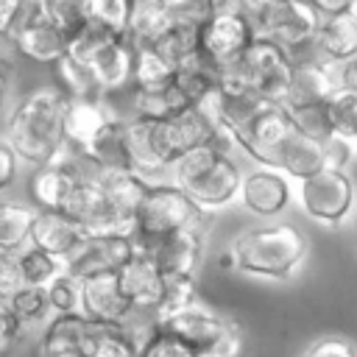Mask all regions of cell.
<instances>
[{"instance_id":"obj_31","label":"cell","mask_w":357,"mask_h":357,"mask_svg":"<svg viewBox=\"0 0 357 357\" xmlns=\"http://www.w3.org/2000/svg\"><path fill=\"white\" fill-rule=\"evenodd\" d=\"M84 354L86 357H139V346L123 324H95V321H89V335H86Z\"/></svg>"},{"instance_id":"obj_44","label":"cell","mask_w":357,"mask_h":357,"mask_svg":"<svg viewBox=\"0 0 357 357\" xmlns=\"http://www.w3.org/2000/svg\"><path fill=\"white\" fill-rule=\"evenodd\" d=\"M45 11H47V20L67 36V42L86 25L84 0H81V3H70V0H45Z\"/></svg>"},{"instance_id":"obj_28","label":"cell","mask_w":357,"mask_h":357,"mask_svg":"<svg viewBox=\"0 0 357 357\" xmlns=\"http://www.w3.org/2000/svg\"><path fill=\"white\" fill-rule=\"evenodd\" d=\"M315 50L321 61H351L357 56V14L349 11L343 17L324 20L315 39Z\"/></svg>"},{"instance_id":"obj_55","label":"cell","mask_w":357,"mask_h":357,"mask_svg":"<svg viewBox=\"0 0 357 357\" xmlns=\"http://www.w3.org/2000/svg\"><path fill=\"white\" fill-rule=\"evenodd\" d=\"M218 265H220L223 271H231V268H234V254H231V248L220 254V259H218Z\"/></svg>"},{"instance_id":"obj_45","label":"cell","mask_w":357,"mask_h":357,"mask_svg":"<svg viewBox=\"0 0 357 357\" xmlns=\"http://www.w3.org/2000/svg\"><path fill=\"white\" fill-rule=\"evenodd\" d=\"M139 357H198L195 349H190L187 343H181L178 337L167 335L162 326L153 332V337L142 346Z\"/></svg>"},{"instance_id":"obj_39","label":"cell","mask_w":357,"mask_h":357,"mask_svg":"<svg viewBox=\"0 0 357 357\" xmlns=\"http://www.w3.org/2000/svg\"><path fill=\"white\" fill-rule=\"evenodd\" d=\"M84 11L89 22L126 39L131 20V0H84Z\"/></svg>"},{"instance_id":"obj_34","label":"cell","mask_w":357,"mask_h":357,"mask_svg":"<svg viewBox=\"0 0 357 357\" xmlns=\"http://www.w3.org/2000/svg\"><path fill=\"white\" fill-rule=\"evenodd\" d=\"M176 64L167 61L159 50H137L134 56V89H156L170 86L176 81Z\"/></svg>"},{"instance_id":"obj_48","label":"cell","mask_w":357,"mask_h":357,"mask_svg":"<svg viewBox=\"0 0 357 357\" xmlns=\"http://www.w3.org/2000/svg\"><path fill=\"white\" fill-rule=\"evenodd\" d=\"M25 326L20 324V318L14 315L8 301H0V357L8 354V349L22 337Z\"/></svg>"},{"instance_id":"obj_7","label":"cell","mask_w":357,"mask_h":357,"mask_svg":"<svg viewBox=\"0 0 357 357\" xmlns=\"http://www.w3.org/2000/svg\"><path fill=\"white\" fill-rule=\"evenodd\" d=\"M64 215H70L81 231L86 234V240H98V237H134V229L128 223H123L103 190V184L95 176H86L75 192L70 195Z\"/></svg>"},{"instance_id":"obj_6","label":"cell","mask_w":357,"mask_h":357,"mask_svg":"<svg viewBox=\"0 0 357 357\" xmlns=\"http://www.w3.org/2000/svg\"><path fill=\"white\" fill-rule=\"evenodd\" d=\"M257 33L243 11V3H215L212 17L198 28V50L218 67L237 61Z\"/></svg>"},{"instance_id":"obj_10","label":"cell","mask_w":357,"mask_h":357,"mask_svg":"<svg viewBox=\"0 0 357 357\" xmlns=\"http://www.w3.org/2000/svg\"><path fill=\"white\" fill-rule=\"evenodd\" d=\"M301 206L318 223H340L354 206V184L346 170H321L301 181Z\"/></svg>"},{"instance_id":"obj_20","label":"cell","mask_w":357,"mask_h":357,"mask_svg":"<svg viewBox=\"0 0 357 357\" xmlns=\"http://www.w3.org/2000/svg\"><path fill=\"white\" fill-rule=\"evenodd\" d=\"M134 307L120 290L117 273L84 279V318L95 324H126Z\"/></svg>"},{"instance_id":"obj_26","label":"cell","mask_w":357,"mask_h":357,"mask_svg":"<svg viewBox=\"0 0 357 357\" xmlns=\"http://www.w3.org/2000/svg\"><path fill=\"white\" fill-rule=\"evenodd\" d=\"M86 335H89V318H84V315H53L45 326V335H42V343H39V357L84 354Z\"/></svg>"},{"instance_id":"obj_41","label":"cell","mask_w":357,"mask_h":357,"mask_svg":"<svg viewBox=\"0 0 357 357\" xmlns=\"http://www.w3.org/2000/svg\"><path fill=\"white\" fill-rule=\"evenodd\" d=\"M117 39H123V36H117V33H112V31H106V28H100V25H95V22L86 20V25L70 39L67 53H70L75 61H81V64L86 67L103 47H109V45L117 42Z\"/></svg>"},{"instance_id":"obj_18","label":"cell","mask_w":357,"mask_h":357,"mask_svg":"<svg viewBox=\"0 0 357 357\" xmlns=\"http://www.w3.org/2000/svg\"><path fill=\"white\" fill-rule=\"evenodd\" d=\"M240 204L259 218L279 215L290 204L287 176L273 167H257V170L245 173L243 187H240Z\"/></svg>"},{"instance_id":"obj_46","label":"cell","mask_w":357,"mask_h":357,"mask_svg":"<svg viewBox=\"0 0 357 357\" xmlns=\"http://www.w3.org/2000/svg\"><path fill=\"white\" fill-rule=\"evenodd\" d=\"M22 287H25V279L20 268V254L0 251V301H11Z\"/></svg>"},{"instance_id":"obj_54","label":"cell","mask_w":357,"mask_h":357,"mask_svg":"<svg viewBox=\"0 0 357 357\" xmlns=\"http://www.w3.org/2000/svg\"><path fill=\"white\" fill-rule=\"evenodd\" d=\"M6 98H8V73L0 67V106L6 103Z\"/></svg>"},{"instance_id":"obj_32","label":"cell","mask_w":357,"mask_h":357,"mask_svg":"<svg viewBox=\"0 0 357 357\" xmlns=\"http://www.w3.org/2000/svg\"><path fill=\"white\" fill-rule=\"evenodd\" d=\"M131 103H134V109H137V117H142V120H156V123H165V120L176 117L181 109L190 106V103L181 98V92L176 89V84H170V86H156V89H134Z\"/></svg>"},{"instance_id":"obj_12","label":"cell","mask_w":357,"mask_h":357,"mask_svg":"<svg viewBox=\"0 0 357 357\" xmlns=\"http://www.w3.org/2000/svg\"><path fill=\"white\" fill-rule=\"evenodd\" d=\"M218 137H220L218 123L201 106H187L176 117L159 123V139H162V148H165V156H167L170 167L181 156H187L190 151L204 148V145H215Z\"/></svg>"},{"instance_id":"obj_5","label":"cell","mask_w":357,"mask_h":357,"mask_svg":"<svg viewBox=\"0 0 357 357\" xmlns=\"http://www.w3.org/2000/svg\"><path fill=\"white\" fill-rule=\"evenodd\" d=\"M204 215L206 212H201L176 184H153L137 215L134 243L137 248L148 251L170 234L204 229Z\"/></svg>"},{"instance_id":"obj_42","label":"cell","mask_w":357,"mask_h":357,"mask_svg":"<svg viewBox=\"0 0 357 357\" xmlns=\"http://www.w3.org/2000/svg\"><path fill=\"white\" fill-rule=\"evenodd\" d=\"M11 310L14 315L20 318L22 326H33V324H42L50 318L53 307H50V298H47V290L45 287H22L11 301Z\"/></svg>"},{"instance_id":"obj_53","label":"cell","mask_w":357,"mask_h":357,"mask_svg":"<svg viewBox=\"0 0 357 357\" xmlns=\"http://www.w3.org/2000/svg\"><path fill=\"white\" fill-rule=\"evenodd\" d=\"M337 81H340V89L357 95V56H354L351 61L340 64V70H337Z\"/></svg>"},{"instance_id":"obj_17","label":"cell","mask_w":357,"mask_h":357,"mask_svg":"<svg viewBox=\"0 0 357 357\" xmlns=\"http://www.w3.org/2000/svg\"><path fill=\"white\" fill-rule=\"evenodd\" d=\"M117 282H120V290L134 310L156 312L159 298H162V287H165V273L159 271L156 259L148 251L137 248V254L117 271Z\"/></svg>"},{"instance_id":"obj_3","label":"cell","mask_w":357,"mask_h":357,"mask_svg":"<svg viewBox=\"0 0 357 357\" xmlns=\"http://www.w3.org/2000/svg\"><path fill=\"white\" fill-rule=\"evenodd\" d=\"M234 268L251 276L284 279L290 276L307 257V237L293 223L259 226L240 234L231 243Z\"/></svg>"},{"instance_id":"obj_37","label":"cell","mask_w":357,"mask_h":357,"mask_svg":"<svg viewBox=\"0 0 357 357\" xmlns=\"http://www.w3.org/2000/svg\"><path fill=\"white\" fill-rule=\"evenodd\" d=\"M198 304V279L195 276H165L162 298L156 307V318L176 315L181 310H190Z\"/></svg>"},{"instance_id":"obj_14","label":"cell","mask_w":357,"mask_h":357,"mask_svg":"<svg viewBox=\"0 0 357 357\" xmlns=\"http://www.w3.org/2000/svg\"><path fill=\"white\" fill-rule=\"evenodd\" d=\"M340 92L337 73L324 64L321 59H301L293 67L290 89L284 98V109H304V106H324Z\"/></svg>"},{"instance_id":"obj_22","label":"cell","mask_w":357,"mask_h":357,"mask_svg":"<svg viewBox=\"0 0 357 357\" xmlns=\"http://www.w3.org/2000/svg\"><path fill=\"white\" fill-rule=\"evenodd\" d=\"M148 254L156 259L165 276H195L204 259V231L190 229V231L170 234L153 248H148Z\"/></svg>"},{"instance_id":"obj_4","label":"cell","mask_w":357,"mask_h":357,"mask_svg":"<svg viewBox=\"0 0 357 357\" xmlns=\"http://www.w3.org/2000/svg\"><path fill=\"white\" fill-rule=\"evenodd\" d=\"M243 11L257 39L279 45L293 61H301L307 59V50H315L321 17L310 0H257L243 3Z\"/></svg>"},{"instance_id":"obj_8","label":"cell","mask_w":357,"mask_h":357,"mask_svg":"<svg viewBox=\"0 0 357 357\" xmlns=\"http://www.w3.org/2000/svg\"><path fill=\"white\" fill-rule=\"evenodd\" d=\"M8 42L14 50L36 64H56L61 56H67V36L47 20L45 0L36 3H22V14L17 20V28L11 31Z\"/></svg>"},{"instance_id":"obj_30","label":"cell","mask_w":357,"mask_h":357,"mask_svg":"<svg viewBox=\"0 0 357 357\" xmlns=\"http://www.w3.org/2000/svg\"><path fill=\"white\" fill-rule=\"evenodd\" d=\"M36 223V209L28 204H14V201H0V251L20 254L22 248L31 245Z\"/></svg>"},{"instance_id":"obj_47","label":"cell","mask_w":357,"mask_h":357,"mask_svg":"<svg viewBox=\"0 0 357 357\" xmlns=\"http://www.w3.org/2000/svg\"><path fill=\"white\" fill-rule=\"evenodd\" d=\"M304 357H357V349L351 340H346L340 335H326V337L315 340L304 351Z\"/></svg>"},{"instance_id":"obj_43","label":"cell","mask_w":357,"mask_h":357,"mask_svg":"<svg viewBox=\"0 0 357 357\" xmlns=\"http://www.w3.org/2000/svg\"><path fill=\"white\" fill-rule=\"evenodd\" d=\"M293 126L298 128V134L315 139V142H329L335 137L332 131V120H329V103L324 106H304V109H287Z\"/></svg>"},{"instance_id":"obj_56","label":"cell","mask_w":357,"mask_h":357,"mask_svg":"<svg viewBox=\"0 0 357 357\" xmlns=\"http://www.w3.org/2000/svg\"><path fill=\"white\" fill-rule=\"evenodd\" d=\"M354 14H357V3H354Z\"/></svg>"},{"instance_id":"obj_19","label":"cell","mask_w":357,"mask_h":357,"mask_svg":"<svg viewBox=\"0 0 357 357\" xmlns=\"http://www.w3.org/2000/svg\"><path fill=\"white\" fill-rule=\"evenodd\" d=\"M84 243H86V234L81 231V226L70 215H64V212H36L31 245H36V248L47 251L50 257L67 262L81 251Z\"/></svg>"},{"instance_id":"obj_15","label":"cell","mask_w":357,"mask_h":357,"mask_svg":"<svg viewBox=\"0 0 357 357\" xmlns=\"http://www.w3.org/2000/svg\"><path fill=\"white\" fill-rule=\"evenodd\" d=\"M126 156H128V170L145 181H151V176H162L170 170L156 120H142V117L126 120Z\"/></svg>"},{"instance_id":"obj_25","label":"cell","mask_w":357,"mask_h":357,"mask_svg":"<svg viewBox=\"0 0 357 357\" xmlns=\"http://www.w3.org/2000/svg\"><path fill=\"white\" fill-rule=\"evenodd\" d=\"M134 56H137V50L126 39H117L109 47H103L86 64L100 95L103 92H117L123 86L134 84Z\"/></svg>"},{"instance_id":"obj_35","label":"cell","mask_w":357,"mask_h":357,"mask_svg":"<svg viewBox=\"0 0 357 357\" xmlns=\"http://www.w3.org/2000/svg\"><path fill=\"white\" fill-rule=\"evenodd\" d=\"M20 268H22L25 287H47L59 273L67 271V262L50 257L47 251H42L36 245H28L20 251Z\"/></svg>"},{"instance_id":"obj_11","label":"cell","mask_w":357,"mask_h":357,"mask_svg":"<svg viewBox=\"0 0 357 357\" xmlns=\"http://www.w3.org/2000/svg\"><path fill=\"white\" fill-rule=\"evenodd\" d=\"M86 176L81 173L78 156L64 151L50 165L33 167L28 178V195L36 204V212H64L70 195Z\"/></svg>"},{"instance_id":"obj_51","label":"cell","mask_w":357,"mask_h":357,"mask_svg":"<svg viewBox=\"0 0 357 357\" xmlns=\"http://www.w3.org/2000/svg\"><path fill=\"white\" fill-rule=\"evenodd\" d=\"M22 14V0H0V36H11L17 28V20Z\"/></svg>"},{"instance_id":"obj_23","label":"cell","mask_w":357,"mask_h":357,"mask_svg":"<svg viewBox=\"0 0 357 357\" xmlns=\"http://www.w3.org/2000/svg\"><path fill=\"white\" fill-rule=\"evenodd\" d=\"M114 117V112L100 100H67V117H64V137H67V151L81 156L95 137L103 131V126Z\"/></svg>"},{"instance_id":"obj_40","label":"cell","mask_w":357,"mask_h":357,"mask_svg":"<svg viewBox=\"0 0 357 357\" xmlns=\"http://www.w3.org/2000/svg\"><path fill=\"white\" fill-rule=\"evenodd\" d=\"M329 120H332L335 137L357 148V95L354 92L340 89L329 100Z\"/></svg>"},{"instance_id":"obj_1","label":"cell","mask_w":357,"mask_h":357,"mask_svg":"<svg viewBox=\"0 0 357 357\" xmlns=\"http://www.w3.org/2000/svg\"><path fill=\"white\" fill-rule=\"evenodd\" d=\"M64 117L67 98L56 86H39L14 106L6 123V142L20 162L31 167L50 165L67 151Z\"/></svg>"},{"instance_id":"obj_2","label":"cell","mask_w":357,"mask_h":357,"mask_svg":"<svg viewBox=\"0 0 357 357\" xmlns=\"http://www.w3.org/2000/svg\"><path fill=\"white\" fill-rule=\"evenodd\" d=\"M234 139L220 131L215 145H204L181 156L170 170H173V184L201 209V212H215L229 206L234 198H240L243 187V170L231 156Z\"/></svg>"},{"instance_id":"obj_36","label":"cell","mask_w":357,"mask_h":357,"mask_svg":"<svg viewBox=\"0 0 357 357\" xmlns=\"http://www.w3.org/2000/svg\"><path fill=\"white\" fill-rule=\"evenodd\" d=\"M198 28L201 25H192V22L176 17V22L170 25V31L156 42L153 50H159L167 61H173L178 67L184 59H190L192 53H198Z\"/></svg>"},{"instance_id":"obj_16","label":"cell","mask_w":357,"mask_h":357,"mask_svg":"<svg viewBox=\"0 0 357 357\" xmlns=\"http://www.w3.org/2000/svg\"><path fill=\"white\" fill-rule=\"evenodd\" d=\"M134 254H137L134 237H98V240H86L81 251L73 259H67V271L81 282L103 273H117Z\"/></svg>"},{"instance_id":"obj_50","label":"cell","mask_w":357,"mask_h":357,"mask_svg":"<svg viewBox=\"0 0 357 357\" xmlns=\"http://www.w3.org/2000/svg\"><path fill=\"white\" fill-rule=\"evenodd\" d=\"M310 3H312L315 14L321 17V22H324V20H335V17H343V14L354 11V3H351V0H310Z\"/></svg>"},{"instance_id":"obj_9","label":"cell","mask_w":357,"mask_h":357,"mask_svg":"<svg viewBox=\"0 0 357 357\" xmlns=\"http://www.w3.org/2000/svg\"><path fill=\"white\" fill-rule=\"evenodd\" d=\"M298 128L293 126L287 109L282 103H268L265 112L234 139L237 148H243L251 159H257L262 167H273L279 170L284 145L290 142V137Z\"/></svg>"},{"instance_id":"obj_13","label":"cell","mask_w":357,"mask_h":357,"mask_svg":"<svg viewBox=\"0 0 357 357\" xmlns=\"http://www.w3.org/2000/svg\"><path fill=\"white\" fill-rule=\"evenodd\" d=\"M159 326H162L167 335H173V337H178L181 343H187L190 349H195L198 354L215 349V346L223 343L231 332L240 329V324H234L231 318H226V315H220V312H212V310H206V307H201V304H195V307H190V310H181V312H176V315L162 318Z\"/></svg>"},{"instance_id":"obj_24","label":"cell","mask_w":357,"mask_h":357,"mask_svg":"<svg viewBox=\"0 0 357 357\" xmlns=\"http://www.w3.org/2000/svg\"><path fill=\"white\" fill-rule=\"evenodd\" d=\"M95 178L103 184L117 218L123 223H128L131 229H137V215H139V209L148 198V190L153 184L139 178L131 170H100V173H95Z\"/></svg>"},{"instance_id":"obj_52","label":"cell","mask_w":357,"mask_h":357,"mask_svg":"<svg viewBox=\"0 0 357 357\" xmlns=\"http://www.w3.org/2000/svg\"><path fill=\"white\" fill-rule=\"evenodd\" d=\"M240 354V329L237 332H231L223 343H218L215 349H209V351H201L198 357H237Z\"/></svg>"},{"instance_id":"obj_38","label":"cell","mask_w":357,"mask_h":357,"mask_svg":"<svg viewBox=\"0 0 357 357\" xmlns=\"http://www.w3.org/2000/svg\"><path fill=\"white\" fill-rule=\"evenodd\" d=\"M53 315H84V282L70 271L59 273L47 287Z\"/></svg>"},{"instance_id":"obj_49","label":"cell","mask_w":357,"mask_h":357,"mask_svg":"<svg viewBox=\"0 0 357 357\" xmlns=\"http://www.w3.org/2000/svg\"><path fill=\"white\" fill-rule=\"evenodd\" d=\"M17 165H20L17 153L11 151V145L6 139H0V192L17 178Z\"/></svg>"},{"instance_id":"obj_29","label":"cell","mask_w":357,"mask_h":357,"mask_svg":"<svg viewBox=\"0 0 357 357\" xmlns=\"http://www.w3.org/2000/svg\"><path fill=\"white\" fill-rule=\"evenodd\" d=\"M326 167H329L326 142H315V139H310L298 131L284 145V153H282V162H279V170L287 173V176H296L298 181H307V178H312L315 173H321Z\"/></svg>"},{"instance_id":"obj_21","label":"cell","mask_w":357,"mask_h":357,"mask_svg":"<svg viewBox=\"0 0 357 357\" xmlns=\"http://www.w3.org/2000/svg\"><path fill=\"white\" fill-rule=\"evenodd\" d=\"M176 22L173 0H131V20L126 31V42L134 50L156 47V42Z\"/></svg>"},{"instance_id":"obj_27","label":"cell","mask_w":357,"mask_h":357,"mask_svg":"<svg viewBox=\"0 0 357 357\" xmlns=\"http://www.w3.org/2000/svg\"><path fill=\"white\" fill-rule=\"evenodd\" d=\"M176 89L190 106H204L218 92V64H212L201 50L184 59L176 70Z\"/></svg>"},{"instance_id":"obj_33","label":"cell","mask_w":357,"mask_h":357,"mask_svg":"<svg viewBox=\"0 0 357 357\" xmlns=\"http://www.w3.org/2000/svg\"><path fill=\"white\" fill-rule=\"evenodd\" d=\"M53 86L67 98V100H89V98H100L95 78L89 73V67H84L81 61H75L70 53L61 56L53 64Z\"/></svg>"}]
</instances>
